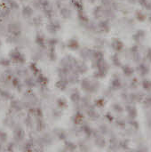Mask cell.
Wrapping results in <instances>:
<instances>
[{"instance_id":"obj_4","label":"cell","mask_w":151,"mask_h":152,"mask_svg":"<svg viewBox=\"0 0 151 152\" xmlns=\"http://www.w3.org/2000/svg\"><path fill=\"white\" fill-rule=\"evenodd\" d=\"M111 86L114 90L120 89L122 87V80L118 76H114L111 81Z\"/></svg>"},{"instance_id":"obj_12","label":"cell","mask_w":151,"mask_h":152,"mask_svg":"<svg viewBox=\"0 0 151 152\" xmlns=\"http://www.w3.org/2000/svg\"><path fill=\"white\" fill-rule=\"evenodd\" d=\"M130 86L132 89H136L139 86V81L137 78H133L130 82Z\"/></svg>"},{"instance_id":"obj_2","label":"cell","mask_w":151,"mask_h":152,"mask_svg":"<svg viewBox=\"0 0 151 152\" xmlns=\"http://www.w3.org/2000/svg\"><path fill=\"white\" fill-rule=\"evenodd\" d=\"M125 110H126V113H127V116L131 118V119H135L137 115H138V111H137V109L133 106V105H127L125 107Z\"/></svg>"},{"instance_id":"obj_1","label":"cell","mask_w":151,"mask_h":152,"mask_svg":"<svg viewBox=\"0 0 151 152\" xmlns=\"http://www.w3.org/2000/svg\"><path fill=\"white\" fill-rule=\"evenodd\" d=\"M137 70H138L139 74H140L142 77H146V76L150 73V67H149L146 63L142 62V63H140V64L138 65Z\"/></svg>"},{"instance_id":"obj_14","label":"cell","mask_w":151,"mask_h":152,"mask_svg":"<svg viewBox=\"0 0 151 152\" xmlns=\"http://www.w3.org/2000/svg\"><path fill=\"white\" fill-rule=\"evenodd\" d=\"M145 56H146V59L151 62V48H148L146 50V53H145Z\"/></svg>"},{"instance_id":"obj_11","label":"cell","mask_w":151,"mask_h":152,"mask_svg":"<svg viewBox=\"0 0 151 152\" xmlns=\"http://www.w3.org/2000/svg\"><path fill=\"white\" fill-rule=\"evenodd\" d=\"M116 124H117V126L119 128H125V126H126V123H125V121L124 119H122V118H118V119H117Z\"/></svg>"},{"instance_id":"obj_13","label":"cell","mask_w":151,"mask_h":152,"mask_svg":"<svg viewBox=\"0 0 151 152\" xmlns=\"http://www.w3.org/2000/svg\"><path fill=\"white\" fill-rule=\"evenodd\" d=\"M143 102H144V105L148 108H151V96L149 97H146L144 100H143Z\"/></svg>"},{"instance_id":"obj_3","label":"cell","mask_w":151,"mask_h":152,"mask_svg":"<svg viewBox=\"0 0 151 152\" xmlns=\"http://www.w3.org/2000/svg\"><path fill=\"white\" fill-rule=\"evenodd\" d=\"M124 45H125L124 43L120 39H118V38H114L112 43H111V46H112L113 50L116 51V52L122 51L123 48H124Z\"/></svg>"},{"instance_id":"obj_7","label":"cell","mask_w":151,"mask_h":152,"mask_svg":"<svg viewBox=\"0 0 151 152\" xmlns=\"http://www.w3.org/2000/svg\"><path fill=\"white\" fill-rule=\"evenodd\" d=\"M142 86L147 92L151 91V79H150V78H144L142 80Z\"/></svg>"},{"instance_id":"obj_6","label":"cell","mask_w":151,"mask_h":152,"mask_svg":"<svg viewBox=\"0 0 151 152\" xmlns=\"http://www.w3.org/2000/svg\"><path fill=\"white\" fill-rule=\"evenodd\" d=\"M144 37H145V33L143 30H139L134 36H133V40L135 42H142L144 40Z\"/></svg>"},{"instance_id":"obj_5","label":"cell","mask_w":151,"mask_h":152,"mask_svg":"<svg viewBox=\"0 0 151 152\" xmlns=\"http://www.w3.org/2000/svg\"><path fill=\"white\" fill-rule=\"evenodd\" d=\"M122 72L125 77H132L134 73L133 69L130 66V65H124L122 67Z\"/></svg>"},{"instance_id":"obj_10","label":"cell","mask_w":151,"mask_h":152,"mask_svg":"<svg viewBox=\"0 0 151 152\" xmlns=\"http://www.w3.org/2000/svg\"><path fill=\"white\" fill-rule=\"evenodd\" d=\"M129 124H130L131 127H132L133 130H135V131H137V130L139 129V127H140L139 123H138L135 119H131L130 122H129Z\"/></svg>"},{"instance_id":"obj_9","label":"cell","mask_w":151,"mask_h":152,"mask_svg":"<svg viewBox=\"0 0 151 152\" xmlns=\"http://www.w3.org/2000/svg\"><path fill=\"white\" fill-rule=\"evenodd\" d=\"M112 63L116 67H120L121 66V60H120V58L117 54H115V55L112 56Z\"/></svg>"},{"instance_id":"obj_8","label":"cell","mask_w":151,"mask_h":152,"mask_svg":"<svg viewBox=\"0 0 151 152\" xmlns=\"http://www.w3.org/2000/svg\"><path fill=\"white\" fill-rule=\"evenodd\" d=\"M112 110H113L115 112H117V113H122V112L124 111L123 106H122L120 103H117V102H116V103H114V104L112 105Z\"/></svg>"}]
</instances>
